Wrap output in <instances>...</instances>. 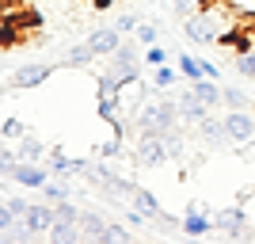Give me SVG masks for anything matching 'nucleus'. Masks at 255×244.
<instances>
[{"instance_id":"a878e982","label":"nucleus","mask_w":255,"mask_h":244,"mask_svg":"<svg viewBox=\"0 0 255 244\" xmlns=\"http://www.w3.org/2000/svg\"><path fill=\"white\" fill-rule=\"evenodd\" d=\"M236 73L248 76V80H255V53L252 50H244L240 57H236Z\"/></svg>"},{"instance_id":"2eb2a0df","label":"nucleus","mask_w":255,"mask_h":244,"mask_svg":"<svg viewBox=\"0 0 255 244\" xmlns=\"http://www.w3.org/2000/svg\"><path fill=\"white\" fill-rule=\"evenodd\" d=\"M27 206H31L27 199H4V206H0V229H11L15 222H23Z\"/></svg>"},{"instance_id":"c85d7f7f","label":"nucleus","mask_w":255,"mask_h":244,"mask_svg":"<svg viewBox=\"0 0 255 244\" xmlns=\"http://www.w3.org/2000/svg\"><path fill=\"white\" fill-rule=\"evenodd\" d=\"M115 27H118L122 34H126V31H133V27H141V23H137V15H133V11H126V15H118V23H115Z\"/></svg>"},{"instance_id":"4be33fe9","label":"nucleus","mask_w":255,"mask_h":244,"mask_svg":"<svg viewBox=\"0 0 255 244\" xmlns=\"http://www.w3.org/2000/svg\"><path fill=\"white\" fill-rule=\"evenodd\" d=\"M179 76H183L179 69H171V65H160V69H152V84L164 92V88H171L175 80H179Z\"/></svg>"},{"instance_id":"f3484780","label":"nucleus","mask_w":255,"mask_h":244,"mask_svg":"<svg viewBox=\"0 0 255 244\" xmlns=\"http://www.w3.org/2000/svg\"><path fill=\"white\" fill-rule=\"evenodd\" d=\"M92 61H96V50L88 42H76V46L65 50V65H69V69H84V65H92Z\"/></svg>"},{"instance_id":"b1692460","label":"nucleus","mask_w":255,"mask_h":244,"mask_svg":"<svg viewBox=\"0 0 255 244\" xmlns=\"http://www.w3.org/2000/svg\"><path fill=\"white\" fill-rule=\"evenodd\" d=\"M99 244H133V241H129V233L122 229V225L107 222V233H103V241H99Z\"/></svg>"},{"instance_id":"4468645a","label":"nucleus","mask_w":255,"mask_h":244,"mask_svg":"<svg viewBox=\"0 0 255 244\" xmlns=\"http://www.w3.org/2000/svg\"><path fill=\"white\" fill-rule=\"evenodd\" d=\"M46 241L50 244H80L84 233H80V225H73V222H57L50 233H46Z\"/></svg>"},{"instance_id":"9b49d317","label":"nucleus","mask_w":255,"mask_h":244,"mask_svg":"<svg viewBox=\"0 0 255 244\" xmlns=\"http://www.w3.org/2000/svg\"><path fill=\"white\" fill-rule=\"evenodd\" d=\"M179 115H183V126H198V122H202L206 115H210V107L206 103H198V96H194L191 88H187V92H179Z\"/></svg>"},{"instance_id":"f8f14e48","label":"nucleus","mask_w":255,"mask_h":244,"mask_svg":"<svg viewBox=\"0 0 255 244\" xmlns=\"http://www.w3.org/2000/svg\"><path fill=\"white\" fill-rule=\"evenodd\" d=\"M129 206H133L137 214H145L149 222L164 218V210H160V202H156V195H152L149 187H137V183H133V199H129Z\"/></svg>"},{"instance_id":"dca6fc26","label":"nucleus","mask_w":255,"mask_h":244,"mask_svg":"<svg viewBox=\"0 0 255 244\" xmlns=\"http://www.w3.org/2000/svg\"><path fill=\"white\" fill-rule=\"evenodd\" d=\"M80 233H84L92 244H99V241H103V233H107V222L99 218V214L84 210V214H80Z\"/></svg>"},{"instance_id":"412c9836","label":"nucleus","mask_w":255,"mask_h":244,"mask_svg":"<svg viewBox=\"0 0 255 244\" xmlns=\"http://www.w3.org/2000/svg\"><path fill=\"white\" fill-rule=\"evenodd\" d=\"M0 134H4V141H23V138H27V126H23V118L4 115V122H0Z\"/></svg>"},{"instance_id":"cd10ccee","label":"nucleus","mask_w":255,"mask_h":244,"mask_svg":"<svg viewBox=\"0 0 255 244\" xmlns=\"http://www.w3.org/2000/svg\"><path fill=\"white\" fill-rule=\"evenodd\" d=\"M198 0H175V15H179V19H191V15H198Z\"/></svg>"},{"instance_id":"6e6552de","label":"nucleus","mask_w":255,"mask_h":244,"mask_svg":"<svg viewBox=\"0 0 255 244\" xmlns=\"http://www.w3.org/2000/svg\"><path fill=\"white\" fill-rule=\"evenodd\" d=\"M183 34H187V42H198V46L221 42V34H217V27H213L210 19H206V11H198V15H191V19H183Z\"/></svg>"},{"instance_id":"20e7f679","label":"nucleus","mask_w":255,"mask_h":244,"mask_svg":"<svg viewBox=\"0 0 255 244\" xmlns=\"http://www.w3.org/2000/svg\"><path fill=\"white\" fill-rule=\"evenodd\" d=\"M50 76H53L50 65H42V61H27V65H19V69L8 76V88H23V92H31V88H42Z\"/></svg>"},{"instance_id":"9d476101","label":"nucleus","mask_w":255,"mask_h":244,"mask_svg":"<svg viewBox=\"0 0 255 244\" xmlns=\"http://www.w3.org/2000/svg\"><path fill=\"white\" fill-rule=\"evenodd\" d=\"M210 229H213L210 210H206L202 202H191L187 214H183V233H187V237H202V233H210Z\"/></svg>"},{"instance_id":"423d86ee","label":"nucleus","mask_w":255,"mask_h":244,"mask_svg":"<svg viewBox=\"0 0 255 244\" xmlns=\"http://www.w3.org/2000/svg\"><path fill=\"white\" fill-rule=\"evenodd\" d=\"M23 222H27V229H31L34 237H46L53 225H57V206H53V202H31L27 214H23Z\"/></svg>"},{"instance_id":"f257e3e1","label":"nucleus","mask_w":255,"mask_h":244,"mask_svg":"<svg viewBox=\"0 0 255 244\" xmlns=\"http://www.w3.org/2000/svg\"><path fill=\"white\" fill-rule=\"evenodd\" d=\"M183 130V115H179V99H171L168 92H152V99L137 111V134H171Z\"/></svg>"},{"instance_id":"ddd939ff","label":"nucleus","mask_w":255,"mask_h":244,"mask_svg":"<svg viewBox=\"0 0 255 244\" xmlns=\"http://www.w3.org/2000/svg\"><path fill=\"white\" fill-rule=\"evenodd\" d=\"M191 92L198 96V103H206V107L225 103V88L217 84V80H210V76H202V80H191Z\"/></svg>"},{"instance_id":"bb28decb","label":"nucleus","mask_w":255,"mask_h":244,"mask_svg":"<svg viewBox=\"0 0 255 244\" xmlns=\"http://www.w3.org/2000/svg\"><path fill=\"white\" fill-rule=\"evenodd\" d=\"M225 107H229V111H252L244 92H236V88H225Z\"/></svg>"},{"instance_id":"393cba45","label":"nucleus","mask_w":255,"mask_h":244,"mask_svg":"<svg viewBox=\"0 0 255 244\" xmlns=\"http://www.w3.org/2000/svg\"><path fill=\"white\" fill-rule=\"evenodd\" d=\"M145 65H149V69L168 65V50H164V46H145Z\"/></svg>"},{"instance_id":"39448f33","label":"nucleus","mask_w":255,"mask_h":244,"mask_svg":"<svg viewBox=\"0 0 255 244\" xmlns=\"http://www.w3.org/2000/svg\"><path fill=\"white\" fill-rule=\"evenodd\" d=\"M213 229H221V233L236 237V241L252 237V229H248V214H244V206H225V210H217V214H213Z\"/></svg>"},{"instance_id":"a211bd4d","label":"nucleus","mask_w":255,"mask_h":244,"mask_svg":"<svg viewBox=\"0 0 255 244\" xmlns=\"http://www.w3.org/2000/svg\"><path fill=\"white\" fill-rule=\"evenodd\" d=\"M15 145H19V157L31 160V164H46V157H50V149L38 138H23V141H15Z\"/></svg>"},{"instance_id":"7ed1b4c3","label":"nucleus","mask_w":255,"mask_h":244,"mask_svg":"<svg viewBox=\"0 0 255 244\" xmlns=\"http://www.w3.org/2000/svg\"><path fill=\"white\" fill-rule=\"evenodd\" d=\"M221 122L229 134V145H248L255 138V111H229Z\"/></svg>"},{"instance_id":"5701e85b","label":"nucleus","mask_w":255,"mask_h":244,"mask_svg":"<svg viewBox=\"0 0 255 244\" xmlns=\"http://www.w3.org/2000/svg\"><path fill=\"white\" fill-rule=\"evenodd\" d=\"M133 34H137L141 46H160V27H156V23H141Z\"/></svg>"},{"instance_id":"6ab92c4d","label":"nucleus","mask_w":255,"mask_h":244,"mask_svg":"<svg viewBox=\"0 0 255 244\" xmlns=\"http://www.w3.org/2000/svg\"><path fill=\"white\" fill-rule=\"evenodd\" d=\"M42 195H46V202L61 206V202H69V199H73V187H69L65 180H50V183L42 187Z\"/></svg>"},{"instance_id":"0eeeda50","label":"nucleus","mask_w":255,"mask_h":244,"mask_svg":"<svg viewBox=\"0 0 255 244\" xmlns=\"http://www.w3.org/2000/svg\"><path fill=\"white\" fill-rule=\"evenodd\" d=\"M4 180H15V183H23V187L42 191L46 183H50V168H46V164H31V160H19V164H11V172Z\"/></svg>"},{"instance_id":"aec40b11","label":"nucleus","mask_w":255,"mask_h":244,"mask_svg":"<svg viewBox=\"0 0 255 244\" xmlns=\"http://www.w3.org/2000/svg\"><path fill=\"white\" fill-rule=\"evenodd\" d=\"M175 69H179L183 76H187V80H202L206 76V69H202V61H198V57H191V53H179V57H175Z\"/></svg>"},{"instance_id":"f03ea898","label":"nucleus","mask_w":255,"mask_h":244,"mask_svg":"<svg viewBox=\"0 0 255 244\" xmlns=\"http://www.w3.org/2000/svg\"><path fill=\"white\" fill-rule=\"evenodd\" d=\"M129 157H133L137 168H164V164L171 160V153H168V141L160 138V134H137Z\"/></svg>"},{"instance_id":"1a4fd4ad","label":"nucleus","mask_w":255,"mask_h":244,"mask_svg":"<svg viewBox=\"0 0 255 244\" xmlns=\"http://www.w3.org/2000/svg\"><path fill=\"white\" fill-rule=\"evenodd\" d=\"M88 46L96 50V57H115L118 46H122V31L118 27H96L88 34Z\"/></svg>"}]
</instances>
